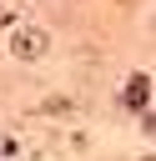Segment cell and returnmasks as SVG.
Wrapping results in <instances>:
<instances>
[{"mask_svg":"<svg viewBox=\"0 0 156 161\" xmlns=\"http://www.w3.org/2000/svg\"><path fill=\"white\" fill-rule=\"evenodd\" d=\"M0 25H10V10H5V5H0Z\"/></svg>","mask_w":156,"mask_h":161,"instance_id":"3957f363","label":"cell"},{"mask_svg":"<svg viewBox=\"0 0 156 161\" xmlns=\"http://www.w3.org/2000/svg\"><path fill=\"white\" fill-rule=\"evenodd\" d=\"M10 50H15L20 60H40V55L50 50V35H45V30H30V25H25V30H15V35H10Z\"/></svg>","mask_w":156,"mask_h":161,"instance_id":"6da1fadb","label":"cell"},{"mask_svg":"<svg viewBox=\"0 0 156 161\" xmlns=\"http://www.w3.org/2000/svg\"><path fill=\"white\" fill-rule=\"evenodd\" d=\"M146 96H151V80H146V75H131L121 101H126V106H146Z\"/></svg>","mask_w":156,"mask_h":161,"instance_id":"7a4b0ae2","label":"cell"}]
</instances>
